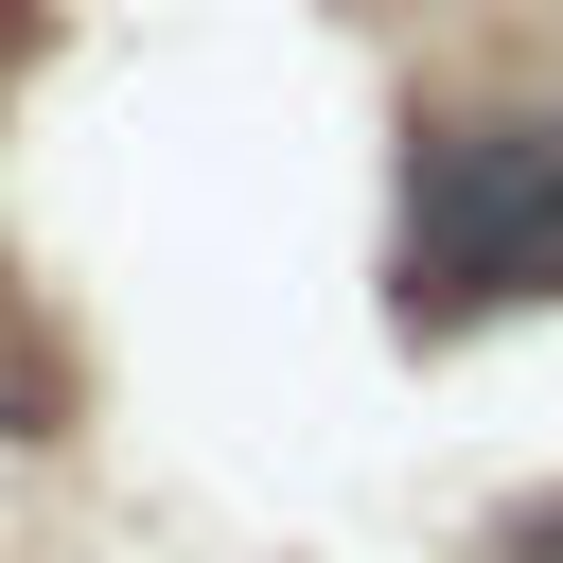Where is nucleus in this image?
I'll return each mask as SVG.
<instances>
[{
	"label": "nucleus",
	"instance_id": "f257e3e1",
	"mask_svg": "<svg viewBox=\"0 0 563 563\" xmlns=\"http://www.w3.org/2000/svg\"><path fill=\"white\" fill-rule=\"evenodd\" d=\"M563 299V123H422L405 141V317Z\"/></svg>",
	"mask_w": 563,
	"mask_h": 563
},
{
	"label": "nucleus",
	"instance_id": "f03ea898",
	"mask_svg": "<svg viewBox=\"0 0 563 563\" xmlns=\"http://www.w3.org/2000/svg\"><path fill=\"white\" fill-rule=\"evenodd\" d=\"M510 563H563V510H528V528H510Z\"/></svg>",
	"mask_w": 563,
	"mask_h": 563
}]
</instances>
